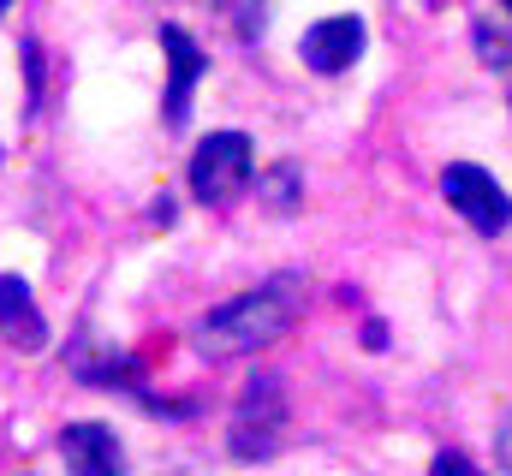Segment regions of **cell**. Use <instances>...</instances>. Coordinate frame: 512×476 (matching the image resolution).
<instances>
[{"label": "cell", "mask_w": 512, "mask_h": 476, "mask_svg": "<svg viewBox=\"0 0 512 476\" xmlns=\"http://www.w3.org/2000/svg\"><path fill=\"white\" fill-rule=\"evenodd\" d=\"M429 476H483V471H477V465H471L465 453H441V459H435V471H429Z\"/></svg>", "instance_id": "8fae6325"}, {"label": "cell", "mask_w": 512, "mask_h": 476, "mask_svg": "<svg viewBox=\"0 0 512 476\" xmlns=\"http://www.w3.org/2000/svg\"><path fill=\"white\" fill-rule=\"evenodd\" d=\"M0 334H6L18 352H36V346L48 340V322H42L36 298H30V286H24L18 274H0Z\"/></svg>", "instance_id": "ba28073f"}, {"label": "cell", "mask_w": 512, "mask_h": 476, "mask_svg": "<svg viewBox=\"0 0 512 476\" xmlns=\"http://www.w3.org/2000/svg\"><path fill=\"white\" fill-rule=\"evenodd\" d=\"M262 197H268L274 209H292V203H298V167H274V173L262 179Z\"/></svg>", "instance_id": "9c48e42d"}, {"label": "cell", "mask_w": 512, "mask_h": 476, "mask_svg": "<svg viewBox=\"0 0 512 476\" xmlns=\"http://www.w3.org/2000/svg\"><path fill=\"white\" fill-rule=\"evenodd\" d=\"M161 54H167V125H185L191 114V90L197 78L209 72V54L191 42V30L179 24H161Z\"/></svg>", "instance_id": "8992f818"}, {"label": "cell", "mask_w": 512, "mask_h": 476, "mask_svg": "<svg viewBox=\"0 0 512 476\" xmlns=\"http://www.w3.org/2000/svg\"><path fill=\"white\" fill-rule=\"evenodd\" d=\"M441 191H447V203H453L483 238H495V233L512 227V197L501 191L495 173H483V167H471V161H453V167L441 173Z\"/></svg>", "instance_id": "3957f363"}, {"label": "cell", "mask_w": 512, "mask_h": 476, "mask_svg": "<svg viewBox=\"0 0 512 476\" xmlns=\"http://www.w3.org/2000/svg\"><path fill=\"white\" fill-rule=\"evenodd\" d=\"M364 346H370V352H382V346H387V328H382V322H364Z\"/></svg>", "instance_id": "4fadbf2b"}, {"label": "cell", "mask_w": 512, "mask_h": 476, "mask_svg": "<svg viewBox=\"0 0 512 476\" xmlns=\"http://www.w3.org/2000/svg\"><path fill=\"white\" fill-rule=\"evenodd\" d=\"M280 429H286V393H280V375H256L233 411V453L239 459H268L280 447Z\"/></svg>", "instance_id": "277c9868"}, {"label": "cell", "mask_w": 512, "mask_h": 476, "mask_svg": "<svg viewBox=\"0 0 512 476\" xmlns=\"http://www.w3.org/2000/svg\"><path fill=\"white\" fill-rule=\"evenodd\" d=\"M477 54H483L489 66H512V36H507V30H489V24H477Z\"/></svg>", "instance_id": "30bf717a"}, {"label": "cell", "mask_w": 512, "mask_h": 476, "mask_svg": "<svg viewBox=\"0 0 512 476\" xmlns=\"http://www.w3.org/2000/svg\"><path fill=\"white\" fill-rule=\"evenodd\" d=\"M60 459L72 476H126V453H120L114 429H102V423H72L60 435Z\"/></svg>", "instance_id": "52a82bcc"}, {"label": "cell", "mask_w": 512, "mask_h": 476, "mask_svg": "<svg viewBox=\"0 0 512 476\" xmlns=\"http://www.w3.org/2000/svg\"><path fill=\"white\" fill-rule=\"evenodd\" d=\"M501 6H507V12H512V0H501Z\"/></svg>", "instance_id": "9a60e30c"}, {"label": "cell", "mask_w": 512, "mask_h": 476, "mask_svg": "<svg viewBox=\"0 0 512 476\" xmlns=\"http://www.w3.org/2000/svg\"><path fill=\"white\" fill-rule=\"evenodd\" d=\"M495 453H501V465L512 471V411H507V423H501V441H495Z\"/></svg>", "instance_id": "7c38bea8"}, {"label": "cell", "mask_w": 512, "mask_h": 476, "mask_svg": "<svg viewBox=\"0 0 512 476\" xmlns=\"http://www.w3.org/2000/svg\"><path fill=\"white\" fill-rule=\"evenodd\" d=\"M298 316H304V280H298V274H274L268 286H256V292L221 304V310H209V316L197 322V352L215 357V363L251 357V352H262V346H274Z\"/></svg>", "instance_id": "6da1fadb"}, {"label": "cell", "mask_w": 512, "mask_h": 476, "mask_svg": "<svg viewBox=\"0 0 512 476\" xmlns=\"http://www.w3.org/2000/svg\"><path fill=\"white\" fill-rule=\"evenodd\" d=\"M6 6H12V0H0V12H6Z\"/></svg>", "instance_id": "5bb4252c"}, {"label": "cell", "mask_w": 512, "mask_h": 476, "mask_svg": "<svg viewBox=\"0 0 512 476\" xmlns=\"http://www.w3.org/2000/svg\"><path fill=\"white\" fill-rule=\"evenodd\" d=\"M298 54H304V66H310V72H322V78L346 72V66L364 54V18L340 12V18L310 24V30H304V42H298Z\"/></svg>", "instance_id": "5b68a950"}, {"label": "cell", "mask_w": 512, "mask_h": 476, "mask_svg": "<svg viewBox=\"0 0 512 476\" xmlns=\"http://www.w3.org/2000/svg\"><path fill=\"white\" fill-rule=\"evenodd\" d=\"M251 167L256 155L245 131H209L197 143V155H191V197L197 203H227L233 191L251 185Z\"/></svg>", "instance_id": "7a4b0ae2"}]
</instances>
